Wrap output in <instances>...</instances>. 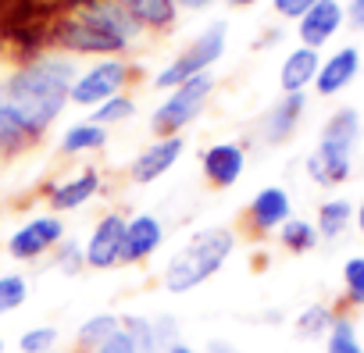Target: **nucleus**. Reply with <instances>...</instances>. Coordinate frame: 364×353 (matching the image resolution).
Instances as JSON below:
<instances>
[{
    "instance_id": "35",
    "label": "nucleus",
    "mask_w": 364,
    "mask_h": 353,
    "mask_svg": "<svg viewBox=\"0 0 364 353\" xmlns=\"http://www.w3.org/2000/svg\"><path fill=\"white\" fill-rule=\"evenodd\" d=\"M204 353H243V349H236L232 342H225V339H215V342H208V349Z\"/></svg>"
},
{
    "instance_id": "14",
    "label": "nucleus",
    "mask_w": 364,
    "mask_h": 353,
    "mask_svg": "<svg viewBox=\"0 0 364 353\" xmlns=\"http://www.w3.org/2000/svg\"><path fill=\"white\" fill-rule=\"evenodd\" d=\"M357 72H360V54H357L353 47H343V50H336V54L318 68L314 89H318L321 97H336L339 89H346V86L357 79Z\"/></svg>"
},
{
    "instance_id": "4",
    "label": "nucleus",
    "mask_w": 364,
    "mask_h": 353,
    "mask_svg": "<svg viewBox=\"0 0 364 353\" xmlns=\"http://www.w3.org/2000/svg\"><path fill=\"white\" fill-rule=\"evenodd\" d=\"M222 50H225V26L222 22H215L208 33H200V40L182 54V58H175L157 79H154V86L157 89H178L182 82H190V79H197V75H204L218 58H222Z\"/></svg>"
},
{
    "instance_id": "33",
    "label": "nucleus",
    "mask_w": 364,
    "mask_h": 353,
    "mask_svg": "<svg viewBox=\"0 0 364 353\" xmlns=\"http://www.w3.org/2000/svg\"><path fill=\"white\" fill-rule=\"evenodd\" d=\"M318 0H275V11L286 15V18H304Z\"/></svg>"
},
{
    "instance_id": "34",
    "label": "nucleus",
    "mask_w": 364,
    "mask_h": 353,
    "mask_svg": "<svg viewBox=\"0 0 364 353\" xmlns=\"http://www.w3.org/2000/svg\"><path fill=\"white\" fill-rule=\"evenodd\" d=\"M353 29H364V0H350V8H346Z\"/></svg>"
},
{
    "instance_id": "29",
    "label": "nucleus",
    "mask_w": 364,
    "mask_h": 353,
    "mask_svg": "<svg viewBox=\"0 0 364 353\" xmlns=\"http://www.w3.org/2000/svg\"><path fill=\"white\" fill-rule=\"evenodd\" d=\"M54 346H58V328H50V325L29 328V332L18 339V349H22V353H54Z\"/></svg>"
},
{
    "instance_id": "10",
    "label": "nucleus",
    "mask_w": 364,
    "mask_h": 353,
    "mask_svg": "<svg viewBox=\"0 0 364 353\" xmlns=\"http://www.w3.org/2000/svg\"><path fill=\"white\" fill-rule=\"evenodd\" d=\"M58 40L68 47V50H86V54H118L125 50V43L104 29H97L93 22L86 18H75V22H65L58 29Z\"/></svg>"
},
{
    "instance_id": "38",
    "label": "nucleus",
    "mask_w": 364,
    "mask_h": 353,
    "mask_svg": "<svg viewBox=\"0 0 364 353\" xmlns=\"http://www.w3.org/2000/svg\"><path fill=\"white\" fill-rule=\"evenodd\" d=\"M232 4H254V0H232Z\"/></svg>"
},
{
    "instance_id": "39",
    "label": "nucleus",
    "mask_w": 364,
    "mask_h": 353,
    "mask_svg": "<svg viewBox=\"0 0 364 353\" xmlns=\"http://www.w3.org/2000/svg\"><path fill=\"white\" fill-rule=\"evenodd\" d=\"M0 353H4V339H0Z\"/></svg>"
},
{
    "instance_id": "21",
    "label": "nucleus",
    "mask_w": 364,
    "mask_h": 353,
    "mask_svg": "<svg viewBox=\"0 0 364 353\" xmlns=\"http://www.w3.org/2000/svg\"><path fill=\"white\" fill-rule=\"evenodd\" d=\"M350 218H353V204H350V200H328V204H321L314 229H318L321 239H336V236L346 232Z\"/></svg>"
},
{
    "instance_id": "8",
    "label": "nucleus",
    "mask_w": 364,
    "mask_h": 353,
    "mask_svg": "<svg viewBox=\"0 0 364 353\" xmlns=\"http://www.w3.org/2000/svg\"><path fill=\"white\" fill-rule=\"evenodd\" d=\"M65 239V225L61 218H33L29 225H22L11 239H8V254L15 261H36L40 254H47L50 246H58Z\"/></svg>"
},
{
    "instance_id": "32",
    "label": "nucleus",
    "mask_w": 364,
    "mask_h": 353,
    "mask_svg": "<svg viewBox=\"0 0 364 353\" xmlns=\"http://www.w3.org/2000/svg\"><path fill=\"white\" fill-rule=\"evenodd\" d=\"M93 353H139V346H136V339L125 332V328H118L107 342H100Z\"/></svg>"
},
{
    "instance_id": "19",
    "label": "nucleus",
    "mask_w": 364,
    "mask_h": 353,
    "mask_svg": "<svg viewBox=\"0 0 364 353\" xmlns=\"http://www.w3.org/2000/svg\"><path fill=\"white\" fill-rule=\"evenodd\" d=\"M104 139H107L104 125H97V121H79V125H72V129L61 136V153H86V150H100V146H104Z\"/></svg>"
},
{
    "instance_id": "2",
    "label": "nucleus",
    "mask_w": 364,
    "mask_h": 353,
    "mask_svg": "<svg viewBox=\"0 0 364 353\" xmlns=\"http://www.w3.org/2000/svg\"><path fill=\"white\" fill-rule=\"evenodd\" d=\"M232 250H236L232 229L193 232L190 243L168 261V268H164V289L168 293H190V289H197L200 282H208L229 261Z\"/></svg>"
},
{
    "instance_id": "3",
    "label": "nucleus",
    "mask_w": 364,
    "mask_h": 353,
    "mask_svg": "<svg viewBox=\"0 0 364 353\" xmlns=\"http://www.w3.org/2000/svg\"><path fill=\"white\" fill-rule=\"evenodd\" d=\"M360 136V114L353 107H343L336 111L325 129H321V143L318 150L307 157V171L311 179L321 183V186H336L350 175V153H353V143Z\"/></svg>"
},
{
    "instance_id": "5",
    "label": "nucleus",
    "mask_w": 364,
    "mask_h": 353,
    "mask_svg": "<svg viewBox=\"0 0 364 353\" xmlns=\"http://www.w3.org/2000/svg\"><path fill=\"white\" fill-rule=\"evenodd\" d=\"M211 86H215V79L204 72V75H197L190 82H182L178 89H171V97L154 114V129L164 132V136H175L178 129H186L190 121H197L204 104H208V97H211Z\"/></svg>"
},
{
    "instance_id": "16",
    "label": "nucleus",
    "mask_w": 364,
    "mask_h": 353,
    "mask_svg": "<svg viewBox=\"0 0 364 353\" xmlns=\"http://www.w3.org/2000/svg\"><path fill=\"white\" fill-rule=\"evenodd\" d=\"M318 68H321L318 50H311V47H296V50H289L286 61H282V72H279L286 97H289V93H304V86H311V82L318 79Z\"/></svg>"
},
{
    "instance_id": "7",
    "label": "nucleus",
    "mask_w": 364,
    "mask_h": 353,
    "mask_svg": "<svg viewBox=\"0 0 364 353\" xmlns=\"http://www.w3.org/2000/svg\"><path fill=\"white\" fill-rule=\"evenodd\" d=\"M125 82H129V65L125 61H100L86 75L75 79L68 100H75V104H104V100L118 97V89Z\"/></svg>"
},
{
    "instance_id": "18",
    "label": "nucleus",
    "mask_w": 364,
    "mask_h": 353,
    "mask_svg": "<svg viewBox=\"0 0 364 353\" xmlns=\"http://www.w3.org/2000/svg\"><path fill=\"white\" fill-rule=\"evenodd\" d=\"M118 4L132 15V22L143 29H164L175 22V0H118Z\"/></svg>"
},
{
    "instance_id": "17",
    "label": "nucleus",
    "mask_w": 364,
    "mask_h": 353,
    "mask_svg": "<svg viewBox=\"0 0 364 353\" xmlns=\"http://www.w3.org/2000/svg\"><path fill=\"white\" fill-rule=\"evenodd\" d=\"M97 190H100V175H97L93 168H86V171L75 175V179L58 183V186L50 190V207H54V211H75V207H82L90 197H97Z\"/></svg>"
},
{
    "instance_id": "12",
    "label": "nucleus",
    "mask_w": 364,
    "mask_h": 353,
    "mask_svg": "<svg viewBox=\"0 0 364 353\" xmlns=\"http://www.w3.org/2000/svg\"><path fill=\"white\" fill-rule=\"evenodd\" d=\"M343 26V8L336 4V0H318V4L300 18V43L318 50L321 43H328Z\"/></svg>"
},
{
    "instance_id": "31",
    "label": "nucleus",
    "mask_w": 364,
    "mask_h": 353,
    "mask_svg": "<svg viewBox=\"0 0 364 353\" xmlns=\"http://www.w3.org/2000/svg\"><path fill=\"white\" fill-rule=\"evenodd\" d=\"M58 268H61V271H79V268H86V250H82L79 243H72V239H61V243H58Z\"/></svg>"
},
{
    "instance_id": "1",
    "label": "nucleus",
    "mask_w": 364,
    "mask_h": 353,
    "mask_svg": "<svg viewBox=\"0 0 364 353\" xmlns=\"http://www.w3.org/2000/svg\"><path fill=\"white\" fill-rule=\"evenodd\" d=\"M72 86H75V61L43 58L26 65L18 75H11V82H4L0 104L11 107L22 118V125L36 136L61 114L65 100L72 97Z\"/></svg>"
},
{
    "instance_id": "25",
    "label": "nucleus",
    "mask_w": 364,
    "mask_h": 353,
    "mask_svg": "<svg viewBox=\"0 0 364 353\" xmlns=\"http://www.w3.org/2000/svg\"><path fill=\"white\" fill-rule=\"evenodd\" d=\"M332 321H336V314H332V310H328L325 303H314V307L300 310V317H296V332H300L304 339H314V335H328Z\"/></svg>"
},
{
    "instance_id": "36",
    "label": "nucleus",
    "mask_w": 364,
    "mask_h": 353,
    "mask_svg": "<svg viewBox=\"0 0 364 353\" xmlns=\"http://www.w3.org/2000/svg\"><path fill=\"white\" fill-rule=\"evenodd\" d=\"M357 229L364 232V200H360V207H357Z\"/></svg>"
},
{
    "instance_id": "24",
    "label": "nucleus",
    "mask_w": 364,
    "mask_h": 353,
    "mask_svg": "<svg viewBox=\"0 0 364 353\" xmlns=\"http://www.w3.org/2000/svg\"><path fill=\"white\" fill-rule=\"evenodd\" d=\"M325 349L328 353H364V346L357 339V325L350 317L336 314V321H332V328L325 335Z\"/></svg>"
},
{
    "instance_id": "27",
    "label": "nucleus",
    "mask_w": 364,
    "mask_h": 353,
    "mask_svg": "<svg viewBox=\"0 0 364 353\" xmlns=\"http://www.w3.org/2000/svg\"><path fill=\"white\" fill-rule=\"evenodd\" d=\"M29 296V282L22 275H4L0 278V314H11L26 303Z\"/></svg>"
},
{
    "instance_id": "11",
    "label": "nucleus",
    "mask_w": 364,
    "mask_h": 353,
    "mask_svg": "<svg viewBox=\"0 0 364 353\" xmlns=\"http://www.w3.org/2000/svg\"><path fill=\"white\" fill-rule=\"evenodd\" d=\"M293 214V204H289V193L282 186H264L250 207H247V218L257 232H272V229H282Z\"/></svg>"
},
{
    "instance_id": "28",
    "label": "nucleus",
    "mask_w": 364,
    "mask_h": 353,
    "mask_svg": "<svg viewBox=\"0 0 364 353\" xmlns=\"http://www.w3.org/2000/svg\"><path fill=\"white\" fill-rule=\"evenodd\" d=\"M343 286H346V300L353 307H364V257H350L343 264Z\"/></svg>"
},
{
    "instance_id": "20",
    "label": "nucleus",
    "mask_w": 364,
    "mask_h": 353,
    "mask_svg": "<svg viewBox=\"0 0 364 353\" xmlns=\"http://www.w3.org/2000/svg\"><path fill=\"white\" fill-rule=\"evenodd\" d=\"M304 93H289L272 114H268V136L272 139H286L289 132H293V125L300 121V114H304Z\"/></svg>"
},
{
    "instance_id": "15",
    "label": "nucleus",
    "mask_w": 364,
    "mask_h": 353,
    "mask_svg": "<svg viewBox=\"0 0 364 353\" xmlns=\"http://www.w3.org/2000/svg\"><path fill=\"white\" fill-rule=\"evenodd\" d=\"M164 239V229L154 214H136L125 225V264L129 261H146Z\"/></svg>"
},
{
    "instance_id": "6",
    "label": "nucleus",
    "mask_w": 364,
    "mask_h": 353,
    "mask_svg": "<svg viewBox=\"0 0 364 353\" xmlns=\"http://www.w3.org/2000/svg\"><path fill=\"white\" fill-rule=\"evenodd\" d=\"M125 218L122 214H104L90 236V243L82 246L86 250V268H97V271H107L114 264H125Z\"/></svg>"
},
{
    "instance_id": "22",
    "label": "nucleus",
    "mask_w": 364,
    "mask_h": 353,
    "mask_svg": "<svg viewBox=\"0 0 364 353\" xmlns=\"http://www.w3.org/2000/svg\"><path fill=\"white\" fill-rule=\"evenodd\" d=\"M122 328V317L118 314H93L79 325V346L82 349H97L100 342H107L114 332Z\"/></svg>"
},
{
    "instance_id": "13",
    "label": "nucleus",
    "mask_w": 364,
    "mask_h": 353,
    "mask_svg": "<svg viewBox=\"0 0 364 353\" xmlns=\"http://www.w3.org/2000/svg\"><path fill=\"white\" fill-rule=\"evenodd\" d=\"M243 164H247V157H243V146H236V143H218L204 153V175L218 190H229L240 183Z\"/></svg>"
},
{
    "instance_id": "26",
    "label": "nucleus",
    "mask_w": 364,
    "mask_h": 353,
    "mask_svg": "<svg viewBox=\"0 0 364 353\" xmlns=\"http://www.w3.org/2000/svg\"><path fill=\"white\" fill-rule=\"evenodd\" d=\"M33 132L22 125V118L11 111V107H4L0 104V150H11V146H22L26 139H29Z\"/></svg>"
},
{
    "instance_id": "9",
    "label": "nucleus",
    "mask_w": 364,
    "mask_h": 353,
    "mask_svg": "<svg viewBox=\"0 0 364 353\" xmlns=\"http://www.w3.org/2000/svg\"><path fill=\"white\" fill-rule=\"evenodd\" d=\"M182 150H186V143H182L178 136H164V139H157V143H150L136 161H132V183H157L161 175L182 157Z\"/></svg>"
},
{
    "instance_id": "30",
    "label": "nucleus",
    "mask_w": 364,
    "mask_h": 353,
    "mask_svg": "<svg viewBox=\"0 0 364 353\" xmlns=\"http://www.w3.org/2000/svg\"><path fill=\"white\" fill-rule=\"evenodd\" d=\"M132 111H136V104H132L129 97H111V100L100 104V111H93V121H97V125L125 121V118H132Z\"/></svg>"
},
{
    "instance_id": "23",
    "label": "nucleus",
    "mask_w": 364,
    "mask_h": 353,
    "mask_svg": "<svg viewBox=\"0 0 364 353\" xmlns=\"http://www.w3.org/2000/svg\"><path fill=\"white\" fill-rule=\"evenodd\" d=\"M279 239H282V246L286 250H293V254H307V250H314L318 246V229L311 225V222H300V218H289L282 229H279Z\"/></svg>"
},
{
    "instance_id": "37",
    "label": "nucleus",
    "mask_w": 364,
    "mask_h": 353,
    "mask_svg": "<svg viewBox=\"0 0 364 353\" xmlns=\"http://www.w3.org/2000/svg\"><path fill=\"white\" fill-rule=\"evenodd\" d=\"M186 8H204V4H211V0H182Z\"/></svg>"
}]
</instances>
